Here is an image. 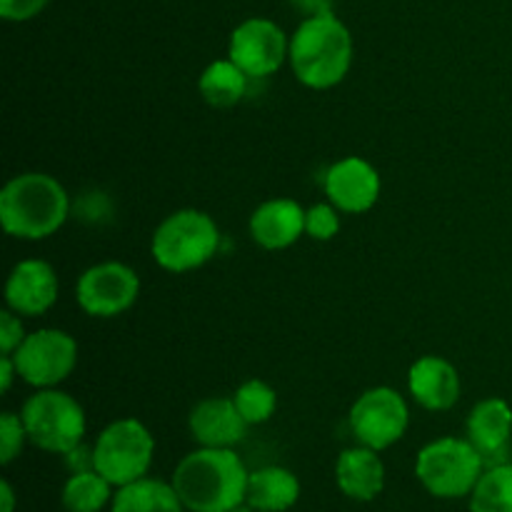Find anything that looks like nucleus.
Masks as SVG:
<instances>
[{"instance_id":"26","label":"nucleus","mask_w":512,"mask_h":512,"mask_svg":"<svg viewBox=\"0 0 512 512\" xmlns=\"http://www.w3.org/2000/svg\"><path fill=\"white\" fill-rule=\"evenodd\" d=\"M25 443H30V440L28 433H25L20 413L5 410V413L0 415V463L10 465L15 458H20Z\"/></svg>"},{"instance_id":"19","label":"nucleus","mask_w":512,"mask_h":512,"mask_svg":"<svg viewBox=\"0 0 512 512\" xmlns=\"http://www.w3.org/2000/svg\"><path fill=\"white\" fill-rule=\"evenodd\" d=\"M300 500V480L283 465H265L250 470L245 503L258 512H288Z\"/></svg>"},{"instance_id":"29","label":"nucleus","mask_w":512,"mask_h":512,"mask_svg":"<svg viewBox=\"0 0 512 512\" xmlns=\"http://www.w3.org/2000/svg\"><path fill=\"white\" fill-rule=\"evenodd\" d=\"M20 378L18 368H15V360L13 355H0V390L8 393L13 388V380Z\"/></svg>"},{"instance_id":"10","label":"nucleus","mask_w":512,"mask_h":512,"mask_svg":"<svg viewBox=\"0 0 512 512\" xmlns=\"http://www.w3.org/2000/svg\"><path fill=\"white\" fill-rule=\"evenodd\" d=\"M140 295V275L120 260L90 265L75 283V300L90 318H118L128 313Z\"/></svg>"},{"instance_id":"21","label":"nucleus","mask_w":512,"mask_h":512,"mask_svg":"<svg viewBox=\"0 0 512 512\" xmlns=\"http://www.w3.org/2000/svg\"><path fill=\"white\" fill-rule=\"evenodd\" d=\"M250 78L233 63L230 58L213 60L208 68L200 73L198 90L200 98L213 108H233L248 93Z\"/></svg>"},{"instance_id":"27","label":"nucleus","mask_w":512,"mask_h":512,"mask_svg":"<svg viewBox=\"0 0 512 512\" xmlns=\"http://www.w3.org/2000/svg\"><path fill=\"white\" fill-rule=\"evenodd\" d=\"M25 335L28 333L23 328V318L18 313H13L10 308H5L0 313V353L13 355L25 340Z\"/></svg>"},{"instance_id":"23","label":"nucleus","mask_w":512,"mask_h":512,"mask_svg":"<svg viewBox=\"0 0 512 512\" xmlns=\"http://www.w3.org/2000/svg\"><path fill=\"white\" fill-rule=\"evenodd\" d=\"M468 500L470 512H512V465L498 463L485 468Z\"/></svg>"},{"instance_id":"4","label":"nucleus","mask_w":512,"mask_h":512,"mask_svg":"<svg viewBox=\"0 0 512 512\" xmlns=\"http://www.w3.org/2000/svg\"><path fill=\"white\" fill-rule=\"evenodd\" d=\"M220 228L198 208H180L160 220L150 240V255L163 270L175 275L203 268L218 255Z\"/></svg>"},{"instance_id":"3","label":"nucleus","mask_w":512,"mask_h":512,"mask_svg":"<svg viewBox=\"0 0 512 512\" xmlns=\"http://www.w3.org/2000/svg\"><path fill=\"white\" fill-rule=\"evenodd\" d=\"M70 215V195L48 173H20L0 190V225L10 238L45 240Z\"/></svg>"},{"instance_id":"2","label":"nucleus","mask_w":512,"mask_h":512,"mask_svg":"<svg viewBox=\"0 0 512 512\" xmlns=\"http://www.w3.org/2000/svg\"><path fill=\"white\" fill-rule=\"evenodd\" d=\"M288 63L298 83L310 90H330L353 68V35L333 13L308 15L290 35Z\"/></svg>"},{"instance_id":"17","label":"nucleus","mask_w":512,"mask_h":512,"mask_svg":"<svg viewBox=\"0 0 512 512\" xmlns=\"http://www.w3.org/2000/svg\"><path fill=\"white\" fill-rule=\"evenodd\" d=\"M335 485L355 503H373L385 490V463L378 450L355 445L335 460Z\"/></svg>"},{"instance_id":"14","label":"nucleus","mask_w":512,"mask_h":512,"mask_svg":"<svg viewBox=\"0 0 512 512\" xmlns=\"http://www.w3.org/2000/svg\"><path fill=\"white\" fill-rule=\"evenodd\" d=\"M188 428L200 448H235L250 425L233 398H205L190 410Z\"/></svg>"},{"instance_id":"15","label":"nucleus","mask_w":512,"mask_h":512,"mask_svg":"<svg viewBox=\"0 0 512 512\" xmlns=\"http://www.w3.org/2000/svg\"><path fill=\"white\" fill-rule=\"evenodd\" d=\"M408 390L420 408L445 413L460 400V375L450 360L423 355L408 370Z\"/></svg>"},{"instance_id":"31","label":"nucleus","mask_w":512,"mask_h":512,"mask_svg":"<svg viewBox=\"0 0 512 512\" xmlns=\"http://www.w3.org/2000/svg\"><path fill=\"white\" fill-rule=\"evenodd\" d=\"M230 512H258L253 508V505H248V503H243V505H238V508H233Z\"/></svg>"},{"instance_id":"25","label":"nucleus","mask_w":512,"mask_h":512,"mask_svg":"<svg viewBox=\"0 0 512 512\" xmlns=\"http://www.w3.org/2000/svg\"><path fill=\"white\" fill-rule=\"evenodd\" d=\"M340 233V210L333 203H315L305 208V235L328 243Z\"/></svg>"},{"instance_id":"20","label":"nucleus","mask_w":512,"mask_h":512,"mask_svg":"<svg viewBox=\"0 0 512 512\" xmlns=\"http://www.w3.org/2000/svg\"><path fill=\"white\" fill-rule=\"evenodd\" d=\"M110 512H188L175 493L173 483L140 478L115 490Z\"/></svg>"},{"instance_id":"8","label":"nucleus","mask_w":512,"mask_h":512,"mask_svg":"<svg viewBox=\"0 0 512 512\" xmlns=\"http://www.w3.org/2000/svg\"><path fill=\"white\" fill-rule=\"evenodd\" d=\"M13 360L20 380L30 388H58L78 365V343L65 330L40 328L25 335L20 348L13 353Z\"/></svg>"},{"instance_id":"16","label":"nucleus","mask_w":512,"mask_h":512,"mask_svg":"<svg viewBox=\"0 0 512 512\" xmlns=\"http://www.w3.org/2000/svg\"><path fill=\"white\" fill-rule=\"evenodd\" d=\"M248 228L263 250H285L305 235V208L293 198L265 200L253 210Z\"/></svg>"},{"instance_id":"30","label":"nucleus","mask_w":512,"mask_h":512,"mask_svg":"<svg viewBox=\"0 0 512 512\" xmlns=\"http://www.w3.org/2000/svg\"><path fill=\"white\" fill-rule=\"evenodd\" d=\"M15 490L10 485V480H0V512H15Z\"/></svg>"},{"instance_id":"18","label":"nucleus","mask_w":512,"mask_h":512,"mask_svg":"<svg viewBox=\"0 0 512 512\" xmlns=\"http://www.w3.org/2000/svg\"><path fill=\"white\" fill-rule=\"evenodd\" d=\"M468 440L483 453V458H495L508 448L512 438V408L503 398H485L470 410Z\"/></svg>"},{"instance_id":"9","label":"nucleus","mask_w":512,"mask_h":512,"mask_svg":"<svg viewBox=\"0 0 512 512\" xmlns=\"http://www.w3.org/2000/svg\"><path fill=\"white\" fill-rule=\"evenodd\" d=\"M348 423L358 445L383 453L405 438L410 425V410L398 390L378 385V388L365 390L355 400Z\"/></svg>"},{"instance_id":"7","label":"nucleus","mask_w":512,"mask_h":512,"mask_svg":"<svg viewBox=\"0 0 512 512\" xmlns=\"http://www.w3.org/2000/svg\"><path fill=\"white\" fill-rule=\"evenodd\" d=\"M155 438L138 418L113 420L93 445V468L115 488L148 478Z\"/></svg>"},{"instance_id":"28","label":"nucleus","mask_w":512,"mask_h":512,"mask_svg":"<svg viewBox=\"0 0 512 512\" xmlns=\"http://www.w3.org/2000/svg\"><path fill=\"white\" fill-rule=\"evenodd\" d=\"M50 0H0V18L8 23H28L38 18Z\"/></svg>"},{"instance_id":"24","label":"nucleus","mask_w":512,"mask_h":512,"mask_svg":"<svg viewBox=\"0 0 512 512\" xmlns=\"http://www.w3.org/2000/svg\"><path fill=\"white\" fill-rule=\"evenodd\" d=\"M233 400L248 425L268 423L275 415V410H278V393L265 380L258 378L245 380L233 393Z\"/></svg>"},{"instance_id":"22","label":"nucleus","mask_w":512,"mask_h":512,"mask_svg":"<svg viewBox=\"0 0 512 512\" xmlns=\"http://www.w3.org/2000/svg\"><path fill=\"white\" fill-rule=\"evenodd\" d=\"M115 485L108 483L98 470L70 473L60 490V505L65 512H103L115 498Z\"/></svg>"},{"instance_id":"5","label":"nucleus","mask_w":512,"mask_h":512,"mask_svg":"<svg viewBox=\"0 0 512 512\" xmlns=\"http://www.w3.org/2000/svg\"><path fill=\"white\" fill-rule=\"evenodd\" d=\"M485 473V458L468 438H438L420 448L415 478L433 498H470Z\"/></svg>"},{"instance_id":"11","label":"nucleus","mask_w":512,"mask_h":512,"mask_svg":"<svg viewBox=\"0 0 512 512\" xmlns=\"http://www.w3.org/2000/svg\"><path fill=\"white\" fill-rule=\"evenodd\" d=\"M290 55V38L275 20L248 18L230 33L228 58L248 75L263 80L278 73Z\"/></svg>"},{"instance_id":"13","label":"nucleus","mask_w":512,"mask_h":512,"mask_svg":"<svg viewBox=\"0 0 512 512\" xmlns=\"http://www.w3.org/2000/svg\"><path fill=\"white\" fill-rule=\"evenodd\" d=\"M58 273L48 260L28 258L13 265L5 280V305L20 318H38L58 303Z\"/></svg>"},{"instance_id":"6","label":"nucleus","mask_w":512,"mask_h":512,"mask_svg":"<svg viewBox=\"0 0 512 512\" xmlns=\"http://www.w3.org/2000/svg\"><path fill=\"white\" fill-rule=\"evenodd\" d=\"M20 418L30 445L50 455H65L78 448L88 430L83 405L58 388L35 390L20 408Z\"/></svg>"},{"instance_id":"12","label":"nucleus","mask_w":512,"mask_h":512,"mask_svg":"<svg viewBox=\"0 0 512 512\" xmlns=\"http://www.w3.org/2000/svg\"><path fill=\"white\" fill-rule=\"evenodd\" d=\"M330 203L348 215H363L375 208L383 190L378 168L360 155H348L328 168L323 178Z\"/></svg>"},{"instance_id":"1","label":"nucleus","mask_w":512,"mask_h":512,"mask_svg":"<svg viewBox=\"0 0 512 512\" xmlns=\"http://www.w3.org/2000/svg\"><path fill=\"white\" fill-rule=\"evenodd\" d=\"M250 470L235 448H200L173 470L175 493L188 512H230L245 503Z\"/></svg>"}]
</instances>
